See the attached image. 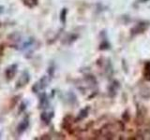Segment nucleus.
<instances>
[{
  "label": "nucleus",
  "instance_id": "3",
  "mask_svg": "<svg viewBox=\"0 0 150 140\" xmlns=\"http://www.w3.org/2000/svg\"><path fill=\"white\" fill-rule=\"evenodd\" d=\"M29 117L28 116H25V118L22 120V121L20 123L18 124L17 126V129H16V132L19 135H21L22 134H23L26 131V129L29 127Z\"/></svg>",
  "mask_w": 150,
  "mask_h": 140
},
{
  "label": "nucleus",
  "instance_id": "8",
  "mask_svg": "<svg viewBox=\"0 0 150 140\" xmlns=\"http://www.w3.org/2000/svg\"><path fill=\"white\" fill-rule=\"evenodd\" d=\"M21 1L28 8H34L39 4V0H21Z\"/></svg>",
  "mask_w": 150,
  "mask_h": 140
},
{
  "label": "nucleus",
  "instance_id": "9",
  "mask_svg": "<svg viewBox=\"0 0 150 140\" xmlns=\"http://www.w3.org/2000/svg\"><path fill=\"white\" fill-rule=\"evenodd\" d=\"M144 75L145 78L150 80V62L145 64L144 68Z\"/></svg>",
  "mask_w": 150,
  "mask_h": 140
},
{
  "label": "nucleus",
  "instance_id": "4",
  "mask_svg": "<svg viewBox=\"0 0 150 140\" xmlns=\"http://www.w3.org/2000/svg\"><path fill=\"white\" fill-rule=\"evenodd\" d=\"M30 80V75L28 74L27 71H25L23 74H22V76L19 78L18 79V81L16 83V86L15 88L16 89H20V88H23V87H25L26 84H28V82H29Z\"/></svg>",
  "mask_w": 150,
  "mask_h": 140
},
{
  "label": "nucleus",
  "instance_id": "1",
  "mask_svg": "<svg viewBox=\"0 0 150 140\" xmlns=\"http://www.w3.org/2000/svg\"><path fill=\"white\" fill-rule=\"evenodd\" d=\"M51 77L49 76H43L42 77L39 81H37L34 85H33L32 87V91L33 92H35V93H39L41 91H43L44 89L48 86V84L51 80Z\"/></svg>",
  "mask_w": 150,
  "mask_h": 140
},
{
  "label": "nucleus",
  "instance_id": "12",
  "mask_svg": "<svg viewBox=\"0 0 150 140\" xmlns=\"http://www.w3.org/2000/svg\"><path fill=\"white\" fill-rule=\"evenodd\" d=\"M3 50H4L3 46H2V45H0V54H2V53H3Z\"/></svg>",
  "mask_w": 150,
  "mask_h": 140
},
{
  "label": "nucleus",
  "instance_id": "13",
  "mask_svg": "<svg viewBox=\"0 0 150 140\" xmlns=\"http://www.w3.org/2000/svg\"><path fill=\"white\" fill-rule=\"evenodd\" d=\"M0 139H1V134H0Z\"/></svg>",
  "mask_w": 150,
  "mask_h": 140
},
{
  "label": "nucleus",
  "instance_id": "5",
  "mask_svg": "<svg viewBox=\"0 0 150 140\" xmlns=\"http://www.w3.org/2000/svg\"><path fill=\"white\" fill-rule=\"evenodd\" d=\"M54 117V112L53 110H45L40 114V120L43 123L48 125L50 124L51 120H53Z\"/></svg>",
  "mask_w": 150,
  "mask_h": 140
},
{
  "label": "nucleus",
  "instance_id": "2",
  "mask_svg": "<svg viewBox=\"0 0 150 140\" xmlns=\"http://www.w3.org/2000/svg\"><path fill=\"white\" fill-rule=\"evenodd\" d=\"M18 71V64H12L9 65L8 67H7L6 71H5V77L8 81H11L14 78L15 75L17 74Z\"/></svg>",
  "mask_w": 150,
  "mask_h": 140
},
{
  "label": "nucleus",
  "instance_id": "11",
  "mask_svg": "<svg viewBox=\"0 0 150 140\" xmlns=\"http://www.w3.org/2000/svg\"><path fill=\"white\" fill-rule=\"evenodd\" d=\"M88 111H89V107H86V108L82 109L78 114V120H83L84 118H86L88 115Z\"/></svg>",
  "mask_w": 150,
  "mask_h": 140
},
{
  "label": "nucleus",
  "instance_id": "7",
  "mask_svg": "<svg viewBox=\"0 0 150 140\" xmlns=\"http://www.w3.org/2000/svg\"><path fill=\"white\" fill-rule=\"evenodd\" d=\"M49 105V100L45 92H42L40 94V102H39V108H46Z\"/></svg>",
  "mask_w": 150,
  "mask_h": 140
},
{
  "label": "nucleus",
  "instance_id": "6",
  "mask_svg": "<svg viewBox=\"0 0 150 140\" xmlns=\"http://www.w3.org/2000/svg\"><path fill=\"white\" fill-rule=\"evenodd\" d=\"M149 24H147L145 22H139L137 25H135L132 29H131V34L132 35H138V34H142L145 30L147 29Z\"/></svg>",
  "mask_w": 150,
  "mask_h": 140
},
{
  "label": "nucleus",
  "instance_id": "10",
  "mask_svg": "<svg viewBox=\"0 0 150 140\" xmlns=\"http://www.w3.org/2000/svg\"><path fill=\"white\" fill-rule=\"evenodd\" d=\"M67 14H68V9L66 8H62V10H61V12H60V21H61V22L63 23V24H65V23H66Z\"/></svg>",
  "mask_w": 150,
  "mask_h": 140
}]
</instances>
